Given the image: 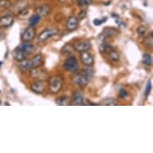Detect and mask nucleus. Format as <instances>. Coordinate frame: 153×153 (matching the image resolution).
<instances>
[{"instance_id": "1", "label": "nucleus", "mask_w": 153, "mask_h": 153, "mask_svg": "<svg viewBox=\"0 0 153 153\" xmlns=\"http://www.w3.org/2000/svg\"><path fill=\"white\" fill-rule=\"evenodd\" d=\"M63 85V80L62 77L60 76H55L51 79L49 81V84H48V88L50 92L53 94H56L58 93L59 91L62 89Z\"/></svg>"}, {"instance_id": "2", "label": "nucleus", "mask_w": 153, "mask_h": 153, "mask_svg": "<svg viewBox=\"0 0 153 153\" xmlns=\"http://www.w3.org/2000/svg\"><path fill=\"white\" fill-rule=\"evenodd\" d=\"M30 76L33 79H38L39 81H44L48 80V71L43 69V68H40V67H36V68H32L30 69Z\"/></svg>"}, {"instance_id": "3", "label": "nucleus", "mask_w": 153, "mask_h": 153, "mask_svg": "<svg viewBox=\"0 0 153 153\" xmlns=\"http://www.w3.org/2000/svg\"><path fill=\"white\" fill-rule=\"evenodd\" d=\"M63 67L67 71H69V72H75L79 70V68L78 61L74 56L69 57L64 62Z\"/></svg>"}, {"instance_id": "4", "label": "nucleus", "mask_w": 153, "mask_h": 153, "mask_svg": "<svg viewBox=\"0 0 153 153\" xmlns=\"http://www.w3.org/2000/svg\"><path fill=\"white\" fill-rule=\"evenodd\" d=\"M58 32V30L55 28H47L45 30H43L38 36V40L39 42H45L48 39L57 35Z\"/></svg>"}, {"instance_id": "5", "label": "nucleus", "mask_w": 153, "mask_h": 153, "mask_svg": "<svg viewBox=\"0 0 153 153\" xmlns=\"http://www.w3.org/2000/svg\"><path fill=\"white\" fill-rule=\"evenodd\" d=\"M72 81L75 84L78 85L80 88H84V87H86V86L88 85V82H89L88 79L86 77L85 75L83 72L77 73V74L73 75Z\"/></svg>"}, {"instance_id": "6", "label": "nucleus", "mask_w": 153, "mask_h": 153, "mask_svg": "<svg viewBox=\"0 0 153 153\" xmlns=\"http://www.w3.org/2000/svg\"><path fill=\"white\" fill-rule=\"evenodd\" d=\"M35 34H36V30H35V27L32 26H30L27 28H26L25 30L21 35V38L24 42H30L35 39Z\"/></svg>"}, {"instance_id": "7", "label": "nucleus", "mask_w": 153, "mask_h": 153, "mask_svg": "<svg viewBox=\"0 0 153 153\" xmlns=\"http://www.w3.org/2000/svg\"><path fill=\"white\" fill-rule=\"evenodd\" d=\"M118 34V30L113 27H106L103 29L100 35H99V38L101 40H104L109 38H112L114 36H116Z\"/></svg>"}, {"instance_id": "8", "label": "nucleus", "mask_w": 153, "mask_h": 153, "mask_svg": "<svg viewBox=\"0 0 153 153\" xmlns=\"http://www.w3.org/2000/svg\"><path fill=\"white\" fill-rule=\"evenodd\" d=\"M73 47H74V49H75V51L83 52V51H86L89 50L91 47V44L89 41L83 40L76 43Z\"/></svg>"}, {"instance_id": "9", "label": "nucleus", "mask_w": 153, "mask_h": 153, "mask_svg": "<svg viewBox=\"0 0 153 153\" xmlns=\"http://www.w3.org/2000/svg\"><path fill=\"white\" fill-rule=\"evenodd\" d=\"M80 59L82 63L84 65L88 66V67L92 66L93 63H94V58H93V56L91 55L90 53L88 52V51L81 52Z\"/></svg>"}, {"instance_id": "10", "label": "nucleus", "mask_w": 153, "mask_h": 153, "mask_svg": "<svg viewBox=\"0 0 153 153\" xmlns=\"http://www.w3.org/2000/svg\"><path fill=\"white\" fill-rule=\"evenodd\" d=\"M79 26V19L75 16H71L68 19L67 23H66V28L67 30L72 31L76 30Z\"/></svg>"}, {"instance_id": "11", "label": "nucleus", "mask_w": 153, "mask_h": 153, "mask_svg": "<svg viewBox=\"0 0 153 153\" xmlns=\"http://www.w3.org/2000/svg\"><path fill=\"white\" fill-rule=\"evenodd\" d=\"M14 23L12 15H7L0 17V27H9Z\"/></svg>"}, {"instance_id": "12", "label": "nucleus", "mask_w": 153, "mask_h": 153, "mask_svg": "<svg viewBox=\"0 0 153 153\" xmlns=\"http://www.w3.org/2000/svg\"><path fill=\"white\" fill-rule=\"evenodd\" d=\"M19 47V48H20L21 50L23 51V52L25 53L26 55L31 54L35 49V45H34L33 43H30V42H24V41H23V43H21Z\"/></svg>"}, {"instance_id": "13", "label": "nucleus", "mask_w": 153, "mask_h": 153, "mask_svg": "<svg viewBox=\"0 0 153 153\" xmlns=\"http://www.w3.org/2000/svg\"><path fill=\"white\" fill-rule=\"evenodd\" d=\"M44 84L43 83V81H37L33 83L30 85V89L33 91L34 92L37 93V94H42L44 91Z\"/></svg>"}, {"instance_id": "14", "label": "nucleus", "mask_w": 153, "mask_h": 153, "mask_svg": "<svg viewBox=\"0 0 153 153\" xmlns=\"http://www.w3.org/2000/svg\"><path fill=\"white\" fill-rule=\"evenodd\" d=\"M13 57L16 61H22L25 59L26 54L23 52V51L21 50L19 47H17L15 50L13 51Z\"/></svg>"}, {"instance_id": "15", "label": "nucleus", "mask_w": 153, "mask_h": 153, "mask_svg": "<svg viewBox=\"0 0 153 153\" xmlns=\"http://www.w3.org/2000/svg\"><path fill=\"white\" fill-rule=\"evenodd\" d=\"M50 10L51 8L49 6L47 5V4H43V5L38 7L37 9H36V14L39 15L40 17L46 16V15H48L50 13Z\"/></svg>"}, {"instance_id": "16", "label": "nucleus", "mask_w": 153, "mask_h": 153, "mask_svg": "<svg viewBox=\"0 0 153 153\" xmlns=\"http://www.w3.org/2000/svg\"><path fill=\"white\" fill-rule=\"evenodd\" d=\"M21 71H30L31 68H33L32 63L30 59H23V60L20 61L19 65Z\"/></svg>"}, {"instance_id": "17", "label": "nucleus", "mask_w": 153, "mask_h": 153, "mask_svg": "<svg viewBox=\"0 0 153 153\" xmlns=\"http://www.w3.org/2000/svg\"><path fill=\"white\" fill-rule=\"evenodd\" d=\"M31 63H32L33 68H36V67H40L43 63V55L40 54L35 55L31 59Z\"/></svg>"}, {"instance_id": "18", "label": "nucleus", "mask_w": 153, "mask_h": 153, "mask_svg": "<svg viewBox=\"0 0 153 153\" xmlns=\"http://www.w3.org/2000/svg\"><path fill=\"white\" fill-rule=\"evenodd\" d=\"M72 100L74 104H75V105H83V95L78 91H76L73 94Z\"/></svg>"}, {"instance_id": "19", "label": "nucleus", "mask_w": 153, "mask_h": 153, "mask_svg": "<svg viewBox=\"0 0 153 153\" xmlns=\"http://www.w3.org/2000/svg\"><path fill=\"white\" fill-rule=\"evenodd\" d=\"M99 50H100V52L101 54H108L111 51L113 50V48L111 47V45L109 44V43H103L100 46Z\"/></svg>"}, {"instance_id": "20", "label": "nucleus", "mask_w": 153, "mask_h": 153, "mask_svg": "<svg viewBox=\"0 0 153 153\" xmlns=\"http://www.w3.org/2000/svg\"><path fill=\"white\" fill-rule=\"evenodd\" d=\"M108 57H109L111 61L115 62V63L120 60V55H119V53L116 51H111L110 52L108 53Z\"/></svg>"}, {"instance_id": "21", "label": "nucleus", "mask_w": 153, "mask_h": 153, "mask_svg": "<svg viewBox=\"0 0 153 153\" xmlns=\"http://www.w3.org/2000/svg\"><path fill=\"white\" fill-rule=\"evenodd\" d=\"M40 16L39 15H37V14H35V15H33L32 16H30V18L29 19V20H28V22H29V25L32 26V27L35 26L39 21H40Z\"/></svg>"}, {"instance_id": "22", "label": "nucleus", "mask_w": 153, "mask_h": 153, "mask_svg": "<svg viewBox=\"0 0 153 153\" xmlns=\"http://www.w3.org/2000/svg\"><path fill=\"white\" fill-rule=\"evenodd\" d=\"M75 51L74 49V47L72 45H70V44H67L62 48V50H61V52L63 55H71V53Z\"/></svg>"}, {"instance_id": "23", "label": "nucleus", "mask_w": 153, "mask_h": 153, "mask_svg": "<svg viewBox=\"0 0 153 153\" xmlns=\"http://www.w3.org/2000/svg\"><path fill=\"white\" fill-rule=\"evenodd\" d=\"M143 63L147 66H151L152 64V57L150 54L148 53H146V54H143Z\"/></svg>"}, {"instance_id": "24", "label": "nucleus", "mask_w": 153, "mask_h": 153, "mask_svg": "<svg viewBox=\"0 0 153 153\" xmlns=\"http://www.w3.org/2000/svg\"><path fill=\"white\" fill-rule=\"evenodd\" d=\"M103 105H117V100L114 98H106L102 101Z\"/></svg>"}, {"instance_id": "25", "label": "nucleus", "mask_w": 153, "mask_h": 153, "mask_svg": "<svg viewBox=\"0 0 153 153\" xmlns=\"http://www.w3.org/2000/svg\"><path fill=\"white\" fill-rule=\"evenodd\" d=\"M137 34L140 37L143 38L144 36L148 35V29L143 27V26H140L138 28H137Z\"/></svg>"}, {"instance_id": "26", "label": "nucleus", "mask_w": 153, "mask_h": 153, "mask_svg": "<svg viewBox=\"0 0 153 153\" xmlns=\"http://www.w3.org/2000/svg\"><path fill=\"white\" fill-rule=\"evenodd\" d=\"M11 6L10 0H0V9H7Z\"/></svg>"}, {"instance_id": "27", "label": "nucleus", "mask_w": 153, "mask_h": 153, "mask_svg": "<svg viewBox=\"0 0 153 153\" xmlns=\"http://www.w3.org/2000/svg\"><path fill=\"white\" fill-rule=\"evenodd\" d=\"M81 72H83V74L85 75V76L88 79V80L89 81L91 79V78L93 77V74H94V73H93V71L91 70V69H89V68H85V69H83V71H82Z\"/></svg>"}, {"instance_id": "28", "label": "nucleus", "mask_w": 153, "mask_h": 153, "mask_svg": "<svg viewBox=\"0 0 153 153\" xmlns=\"http://www.w3.org/2000/svg\"><path fill=\"white\" fill-rule=\"evenodd\" d=\"M55 103L57 105H66L68 103V97L66 96H62L60 98L57 99L55 100Z\"/></svg>"}, {"instance_id": "29", "label": "nucleus", "mask_w": 153, "mask_h": 153, "mask_svg": "<svg viewBox=\"0 0 153 153\" xmlns=\"http://www.w3.org/2000/svg\"><path fill=\"white\" fill-rule=\"evenodd\" d=\"M107 19H108V18L107 17H104L103 19H94V21H93V23H94V25L95 26H100L101 25L102 23H105L106 21H107Z\"/></svg>"}, {"instance_id": "30", "label": "nucleus", "mask_w": 153, "mask_h": 153, "mask_svg": "<svg viewBox=\"0 0 153 153\" xmlns=\"http://www.w3.org/2000/svg\"><path fill=\"white\" fill-rule=\"evenodd\" d=\"M147 45L149 46L150 48H152L153 46V34L152 32H151L148 35V37L147 39Z\"/></svg>"}, {"instance_id": "31", "label": "nucleus", "mask_w": 153, "mask_h": 153, "mask_svg": "<svg viewBox=\"0 0 153 153\" xmlns=\"http://www.w3.org/2000/svg\"><path fill=\"white\" fill-rule=\"evenodd\" d=\"M128 96V91L124 89H121L120 91V93H119V97L121 99H126Z\"/></svg>"}, {"instance_id": "32", "label": "nucleus", "mask_w": 153, "mask_h": 153, "mask_svg": "<svg viewBox=\"0 0 153 153\" xmlns=\"http://www.w3.org/2000/svg\"><path fill=\"white\" fill-rule=\"evenodd\" d=\"M91 0H79L78 3L79 5L81 7H84V6H88L91 4Z\"/></svg>"}, {"instance_id": "33", "label": "nucleus", "mask_w": 153, "mask_h": 153, "mask_svg": "<svg viewBox=\"0 0 153 153\" xmlns=\"http://www.w3.org/2000/svg\"><path fill=\"white\" fill-rule=\"evenodd\" d=\"M151 89H152V83H151V81H148V83H147V86H146L145 91H144L146 97L148 96V95H149V93H150L151 91Z\"/></svg>"}, {"instance_id": "34", "label": "nucleus", "mask_w": 153, "mask_h": 153, "mask_svg": "<svg viewBox=\"0 0 153 153\" xmlns=\"http://www.w3.org/2000/svg\"><path fill=\"white\" fill-rule=\"evenodd\" d=\"M86 16H87V11H86L85 10H81L80 12H79V14L78 19H84Z\"/></svg>"}, {"instance_id": "35", "label": "nucleus", "mask_w": 153, "mask_h": 153, "mask_svg": "<svg viewBox=\"0 0 153 153\" xmlns=\"http://www.w3.org/2000/svg\"><path fill=\"white\" fill-rule=\"evenodd\" d=\"M2 64H3V62H2V61H0V68H1Z\"/></svg>"}, {"instance_id": "36", "label": "nucleus", "mask_w": 153, "mask_h": 153, "mask_svg": "<svg viewBox=\"0 0 153 153\" xmlns=\"http://www.w3.org/2000/svg\"><path fill=\"white\" fill-rule=\"evenodd\" d=\"M65 0H60V2H64Z\"/></svg>"}, {"instance_id": "37", "label": "nucleus", "mask_w": 153, "mask_h": 153, "mask_svg": "<svg viewBox=\"0 0 153 153\" xmlns=\"http://www.w3.org/2000/svg\"><path fill=\"white\" fill-rule=\"evenodd\" d=\"M1 37H2V35H1V33H0V39H1Z\"/></svg>"}]
</instances>
